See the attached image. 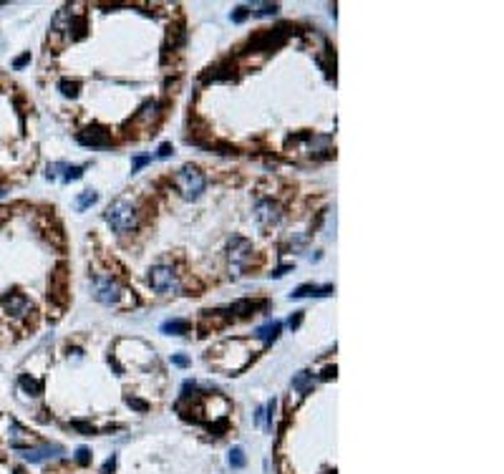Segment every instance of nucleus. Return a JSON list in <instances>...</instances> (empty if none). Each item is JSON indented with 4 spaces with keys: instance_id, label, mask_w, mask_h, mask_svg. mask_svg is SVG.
<instances>
[{
    "instance_id": "11",
    "label": "nucleus",
    "mask_w": 504,
    "mask_h": 474,
    "mask_svg": "<svg viewBox=\"0 0 504 474\" xmlns=\"http://www.w3.org/2000/svg\"><path fill=\"white\" fill-rule=\"evenodd\" d=\"M333 293V285H323V288H318V285H298L293 293H290V298H310V295H315V298H323V295H330Z\"/></svg>"
},
{
    "instance_id": "35",
    "label": "nucleus",
    "mask_w": 504,
    "mask_h": 474,
    "mask_svg": "<svg viewBox=\"0 0 504 474\" xmlns=\"http://www.w3.org/2000/svg\"><path fill=\"white\" fill-rule=\"evenodd\" d=\"M275 406H278V404H275V399L267 404V424H270V426H273V414H275Z\"/></svg>"
},
{
    "instance_id": "26",
    "label": "nucleus",
    "mask_w": 504,
    "mask_h": 474,
    "mask_svg": "<svg viewBox=\"0 0 504 474\" xmlns=\"http://www.w3.org/2000/svg\"><path fill=\"white\" fill-rule=\"evenodd\" d=\"M76 462H79V464H84V467H86V464L91 462V452H89L86 447H81L79 452H76Z\"/></svg>"
},
{
    "instance_id": "38",
    "label": "nucleus",
    "mask_w": 504,
    "mask_h": 474,
    "mask_svg": "<svg viewBox=\"0 0 504 474\" xmlns=\"http://www.w3.org/2000/svg\"><path fill=\"white\" fill-rule=\"evenodd\" d=\"M0 222H3V217H0Z\"/></svg>"
},
{
    "instance_id": "27",
    "label": "nucleus",
    "mask_w": 504,
    "mask_h": 474,
    "mask_svg": "<svg viewBox=\"0 0 504 474\" xmlns=\"http://www.w3.org/2000/svg\"><path fill=\"white\" fill-rule=\"evenodd\" d=\"M247 15H250V10H247L245 5H240V8H235V13H232V20H235V23H242Z\"/></svg>"
},
{
    "instance_id": "30",
    "label": "nucleus",
    "mask_w": 504,
    "mask_h": 474,
    "mask_svg": "<svg viewBox=\"0 0 504 474\" xmlns=\"http://www.w3.org/2000/svg\"><path fill=\"white\" fill-rule=\"evenodd\" d=\"M25 63H30V53H23V56H18V58L13 61V66H15V68H23Z\"/></svg>"
},
{
    "instance_id": "3",
    "label": "nucleus",
    "mask_w": 504,
    "mask_h": 474,
    "mask_svg": "<svg viewBox=\"0 0 504 474\" xmlns=\"http://www.w3.org/2000/svg\"><path fill=\"white\" fill-rule=\"evenodd\" d=\"M126 295V290L116 283L111 275L101 272L94 278V298L103 305H121V298Z\"/></svg>"
},
{
    "instance_id": "8",
    "label": "nucleus",
    "mask_w": 504,
    "mask_h": 474,
    "mask_svg": "<svg viewBox=\"0 0 504 474\" xmlns=\"http://www.w3.org/2000/svg\"><path fill=\"white\" fill-rule=\"evenodd\" d=\"M0 303H3V308H5L8 313H13L15 318H25V315L30 313V308H33V305H30V300H28L25 295H20V293L5 295Z\"/></svg>"
},
{
    "instance_id": "22",
    "label": "nucleus",
    "mask_w": 504,
    "mask_h": 474,
    "mask_svg": "<svg viewBox=\"0 0 504 474\" xmlns=\"http://www.w3.org/2000/svg\"><path fill=\"white\" fill-rule=\"evenodd\" d=\"M51 298H56L58 303H66V295H63V275H56L53 278V293Z\"/></svg>"
},
{
    "instance_id": "18",
    "label": "nucleus",
    "mask_w": 504,
    "mask_h": 474,
    "mask_svg": "<svg viewBox=\"0 0 504 474\" xmlns=\"http://www.w3.org/2000/svg\"><path fill=\"white\" fill-rule=\"evenodd\" d=\"M257 308V303H252V300H237V303H232V313H237V315H250L252 310Z\"/></svg>"
},
{
    "instance_id": "36",
    "label": "nucleus",
    "mask_w": 504,
    "mask_h": 474,
    "mask_svg": "<svg viewBox=\"0 0 504 474\" xmlns=\"http://www.w3.org/2000/svg\"><path fill=\"white\" fill-rule=\"evenodd\" d=\"M111 469H113V457H111V459H108V462L103 464V474H108Z\"/></svg>"
},
{
    "instance_id": "1",
    "label": "nucleus",
    "mask_w": 504,
    "mask_h": 474,
    "mask_svg": "<svg viewBox=\"0 0 504 474\" xmlns=\"http://www.w3.org/2000/svg\"><path fill=\"white\" fill-rule=\"evenodd\" d=\"M103 220L111 225L113 232L129 235V232H136L141 215H139V210H136L134 202H129V200H116V202H111L108 210L103 212Z\"/></svg>"
},
{
    "instance_id": "24",
    "label": "nucleus",
    "mask_w": 504,
    "mask_h": 474,
    "mask_svg": "<svg viewBox=\"0 0 504 474\" xmlns=\"http://www.w3.org/2000/svg\"><path fill=\"white\" fill-rule=\"evenodd\" d=\"M81 177H84V167H66L63 182H73V179H81Z\"/></svg>"
},
{
    "instance_id": "33",
    "label": "nucleus",
    "mask_w": 504,
    "mask_h": 474,
    "mask_svg": "<svg viewBox=\"0 0 504 474\" xmlns=\"http://www.w3.org/2000/svg\"><path fill=\"white\" fill-rule=\"evenodd\" d=\"M149 159H151V156H136V159H134V164H131V172H136L139 167H144Z\"/></svg>"
},
{
    "instance_id": "29",
    "label": "nucleus",
    "mask_w": 504,
    "mask_h": 474,
    "mask_svg": "<svg viewBox=\"0 0 504 474\" xmlns=\"http://www.w3.org/2000/svg\"><path fill=\"white\" fill-rule=\"evenodd\" d=\"M172 151H174V149H172V144H162V146H159V151H157V156H159V159H167V156H172Z\"/></svg>"
},
{
    "instance_id": "16",
    "label": "nucleus",
    "mask_w": 504,
    "mask_h": 474,
    "mask_svg": "<svg viewBox=\"0 0 504 474\" xmlns=\"http://www.w3.org/2000/svg\"><path fill=\"white\" fill-rule=\"evenodd\" d=\"M96 200H99V194H96L94 189H86V192H81L79 197H76V210H79V212H84L86 207L96 205Z\"/></svg>"
},
{
    "instance_id": "2",
    "label": "nucleus",
    "mask_w": 504,
    "mask_h": 474,
    "mask_svg": "<svg viewBox=\"0 0 504 474\" xmlns=\"http://www.w3.org/2000/svg\"><path fill=\"white\" fill-rule=\"evenodd\" d=\"M174 187L179 189V194L184 197V200L195 202V200H200V197H202V192H204V187H207V177H204V172H202L200 167L184 164V167L174 174Z\"/></svg>"
},
{
    "instance_id": "13",
    "label": "nucleus",
    "mask_w": 504,
    "mask_h": 474,
    "mask_svg": "<svg viewBox=\"0 0 504 474\" xmlns=\"http://www.w3.org/2000/svg\"><path fill=\"white\" fill-rule=\"evenodd\" d=\"M157 114H159V104L157 101H146L139 109V114L134 116V124H149L151 118H157Z\"/></svg>"
},
{
    "instance_id": "4",
    "label": "nucleus",
    "mask_w": 504,
    "mask_h": 474,
    "mask_svg": "<svg viewBox=\"0 0 504 474\" xmlns=\"http://www.w3.org/2000/svg\"><path fill=\"white\" fill-rule=\"evenodd\" d=\"M149 285L157 293H177L179 290V278H177L172 265H157L149 272Z\"/></svg>"
},
{
    "instance_id": "15",
    "label": "nucleus",
    "mask_w": 504,
    "mask_h": 474,
    "mask_svg": "<svg viewBox=\"0 0 504 474\" xmlns=\"http://www.w3.org/2000/svg\"><path fill=\"white\" fill-rule=\"evenodd\" d=\"M187 331H189V323H187V321H179V318L162 323V333H167V336H184Z\"/></svg>"
},
{
    "instance_id": "31",
    "label": "nucleus",
    "mask_w": 504,
    "mask_h": 474,
    "mask_svg": "<svg viewBox=\"0 0 504 474\" xmlns=\"http://www.w3.org/2000/svg\"><path fill=\"white\" fill-rule=\"evenodd\" d=\"M71 426H76V429H81L84 434H94V426H91V424H84V421H73Z\"/></svg>"
},
{
    "instance_id": "17",
    "label": "nucleus",
    "mask_w": 504,
    "mask_h": 474,
    "mask_svg": "<svg viewBox=\"0 0 504 474\" xmlns=\"http://www.w3.org/2000/svg\"><path fill=\"white\" fill-rule=\"evenodd\" d=\"M310 381H313V373H310V371H300L293 378V388L295 391H310Z\"/></svg>"
},
{
    "instance_id": "14",
    "label": "nucleus",
    "mask_w": 504,
    "mask_h": 474,
    "mask_svg": "<svg viewBox=\"0 0 504 474\" xmlns=\"http://www.w3.org/2000/svg\"><path fill=\"white\" fill-rule=\"evenodd\" d=\"M280 331H283V323H280V321H273V323H265L262 328H257V331H255V336H257V338H262L265 343H273V341L280 336Z\"/></svg>"
},
{
    "instance_id": "6",
    "label": "nucleus",
    "mask_w": 504,
    "mask_h": 474,
    "mask_svg": "<svg viewBox=\"0 0 504 474\" xmlns=\"http://www.w3.org/2000/svg\"><path fill=\"white\" fill-rule=\"evenodd\" d=\"M252 260V245L245 240V237H232L229 242V262L237 272L247 267V262Z\"/></svg>"
},
{
    "instance_id": "12",
    "label": "nucleus",
    "mask_w": 504,
    "mask_h": 474,
    "mask_svg": "<svg viewBox=\"0 0 504 474\" xmlns=\"http://www.w3.org/2000/svg\"><path fill=\"white\" fill-rule=\"evenodd\" d=\"M232 71H235V66H229L227 61H224V63H217V66L209 68V73H204V81H229V78L235 76Z\"/></svg>"
},
{
    "instance_id": "23",
    "label": "nucleus",
    "mask_w": 504,
    "mask_h": 474,
    "mask_svg": "<svg viewBox=\"0 0 504 474\" xmlns=\"http://www.w3.org/2000/svg\"><path fill=\"white\" fill-rule=\"evenodd\" d=\"M278 10H280L278 3H265V5H260V10H255V15H257V18H265V15H275Z\"/></svg>"
},
{
    "instance_id": "37",
    "label": "nucleus",
    "mask_w": 504,
    "mask_h": 474,
    "mask_svg": "<svg viewBox=\"0 0 504 474\" xmlns=\"http://www.w3.org/2000/svg\"><path fill=\"white\" fill-rule=\"evenodd\" d=\"M15 474H25V472H23V469H15Z\"/></svg>"
},
{
    "instance_id": "10",
    "label": "nucleus",
    "mask_w": 504,
    "mask_h": 474,
    "mask_svg": "<svg viewBox=\"0 0 504 474\" xmlns=\"http://www.w3.org/2000/svg\"><path fill=\"white\" fill-rule=\"evenodd\" d=\"M58 454H63V447H58V444H48V447H30V449H25V452H23V459H28V462H46V459L58 457Z\"/></svg>"
},
{
    "instance_id": "32",
    "label": "nucleus",
    "mask_w": 504,
    "mask_h": 474,
    "mask_svg": "<svg viewBox=\"0 0 504 474\" xmlns=\"http://www.w3.org/2000/svg\"><path fill=\"white\" fill-rule=\"evenodd\" d=\"M288 270H293V265H280L275 272H270V278H283V275H285Z\"/></svg>"
},
{
    "instance_id": "34",
    "label": "nucleus",
    "mask_w": 504,
    "mask_h": 474,
    "mask_svg": "<svg viewBox=\"0 0 504 474\" xmlns=\"http://www.w3.org/2000/svg\"><path fill=\"white\" fill-rule=\"evenodd\" d=\"M172 363L184 368V366H189V358H187V356H172Z\"/></svg>"
},
{
    "instance_id": "5",
    "label": "nucleus",
    "mask_w": 504,
    "mask_h": 474,
    "mask_svg": "<svg viewBox=\"0 0 504 474\" xmlns=\"http://www.w3.org/2000/svg\"><path fill=\"white\" fill-rule=\"evenodd\" d=\"M255 220L262 230H270L283 222V207L273 200H260L257 207H255Z\"/></svg>"
},
{
    "instance_id": "28",
    "label": "nucleus",
    "mask_w": 504,
    "mask_h": 474,
    "mask_svg": "<svg viewBox=\"0 0 504 474\" xmlns=\"http://www.w3.org/2000/svg\"><path fill=\"white\" fill-rule=\"evenodd\" d=\"M300 323H302V310H298L295 315H290V321H288V326L295 331V328H300Z\"/></svg>"
},
{
    "instance_id": "25",
    "label": "nucleus",
    "mask_w": 504,
    "mask_h": 474,
    "mask_svg": "<svg viewBox=\"0 0 504 474\" xmlns=\"http://www.w3.org/2000/svg\"><path fill=\"white\" fill-rule=\"evenodd\" d=\"M126 404H129L131 409H136V411H146V409H149V404H146V401L134 399V396H126Z\"/></svg>"
},
{
    "instance_id": "7",
    "label": "nucleus",
    "mask_w": 504,
    "mask_h": 474,
    "mask_svg": "<svg viewBox=\"0 0 504 474\" xmlns=\"http://www.w3.org/2000/svg\"><path fill=\"white\" fill-rule=\"evenodd\" d=\"M285 43V25L275 28V30H265L260 35H255L250 41V48H257V51H273V48H280Z\"/></svg>"
},
{
    "instance_id": "9",
    "label": "nucleus",
    "mask_w": 504,
    "mask_h": 474,
    "mask_svg": "<svg viewBox=\"0 0 504 474\" xmlns=\"http://www.w3.org/2000/svg\"><path fill=\"white\" fill-rule=\"evenodd\" d=\"M79 144H84V146H108V144H111V136H108L106 129L91 126V129H84V131L79 134Z\"/></svg>"
},
{
    "instance_id": "20",
    "label": "nucleus",
    "mask_w": 504,
    "mask_h": 474,
    "mask_svg": "<svg viewBox=\"0 0 504 474\" xmlns=\"http://www.w3.org/2000/svg\"><path fill=\"white\" fill-rule=\"evenodd\" d=\"M23 388H28V391H33V396H38V393L43 391V383L41 381H33V378H28V376H20V381H18Z\"/></svg>"
},
{
    "instance_id": "19",
    "label": "nucleus",
    "mask_w": 504,
    "mask_h": 474,
    "mask_svg": "<svg viewBox=\"0 0 504 474\" xmlns=\"http://www.w3.org/2000/svg\"><path fill=\"white\" fill-rule=\"evenodd\" d=\"M58 89H61L63 96H71V99L79 96V81H68V78H63V81L58 84Z\"/></svg>"
},
{
    "instance_id": "21",
    "label": "nucleus",
    "mask_w": 504,
    "mask_h": 474,
    "mask_svg": "<svg viewBox=\"0 0 504 474\" xmlns=\"http://www.w3.org/2000/svg\"><path fill=\"white\" fill-rule=\"evenodd\" d=\"M229 467H235V469H242L245 467V452L240 447H235L229 452Z\"/></svg>"
}]
</instances>
